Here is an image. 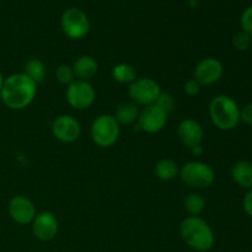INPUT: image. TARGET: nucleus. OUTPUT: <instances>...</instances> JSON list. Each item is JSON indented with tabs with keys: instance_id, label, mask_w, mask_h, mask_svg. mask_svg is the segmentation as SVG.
Segmentation results:
<instances>
[{
	"instance_id": "obj_1",
	"label": "nucleus",
	"mask_w": 252,
	"mask_h": 252,
	"mask_svg": "<svg viewBox=\"0 0 252 252\" xmlns=\"http://www.w3.org/2000/svg\"><path fill=\"white\" fill-rule=\"evenodd\" d=\"M37 94V84L25 73L11 74L4 79L0 97L10 110H24L32 103Z\"/></svg>"
},
{
	"instance_id": "obj_2",
	"label": "nucleus",
	"mask_w": 252,
	"mask_h": 252,
	"mask_svg": "<svg viewBox=\"0 0 252 252\" xmlns=\"http://www.w3.org/2000/svg\"><path fill=\"white\" fill-rule=\"evenodd\" d=\"M180 235L187 246L198 252L209 251L216 243L211 225L201 217H186L180 224Z\"/></svg>"
},
{
	"instance_id": "obj_3",
	"label": "nucleus",
	"mask_w": 252,
	"mask_h": 252,
	"mask_svg": "<svg viewBox=\"0 0 252 252\" xmlns=\"http://www.w3.org/2000/svg\"><path fill=\"white\" fill-rule=\"evenodd\" d=\"M212 123L220 130H231L240 122V108L228 95H218L209 103Z\"/></svg>"
},
{
	"instance_id": "obj_4",
	"label": "nucleus",
	"mask_w": 252,
	"mask_h": 252,
	"mask_svg": "<svg viewBox=\"0 0 252 252\" xmlns=\"http://www.w3.org/2000/svg\"><path fill=\"white\" fill-rule=\"evenodd\" d=\"M179 176L191 189H202L212 186L216 174L211 165L202 161H189L180 169Z\"/></svg>"
},
{
	"instance_id": "obj_5",
	"label": "nucleus",
	"mask_w": 252,
	"mask_h": 252,
	"mask_svg": "<svg viewBox=\"0 0 252 252\" xmlns=\"http://www.w3.org/2000/svg\"><path fill=\"white\" fill-rule=\"evenodd\" d=\"M121 126L112 115H101L91 126V138L101 148H110L118 140Z\"/></svg>"
},
{
	"instance_id": "obj_6",
	"label": "nucleus",
	"mask_w": 252,
	"mask_h": 252,
	"mask_svg": "<svg viewBox=\"0 0 252 252\" xmlns=\"http://www.w3.org/2000/svg\"><path fill=\"white\" fill-rule=\"evenodd\" d=\"M61 27L70 39H81L90 31V21L85 12L78 7H69L62 14Z\"/></svg>"
},
{
	"instance_id": "obj_7",
	"label": "nucleus",
	"mask_w": 252,
	"mask_h": 252,
	"mask_svg": "<svg viewBox=\"0 0 252 252\" xmlns=\"http://www.w3.org/2000/svg\"><path fill=\"white\" fill-rule=\"evenodd\" d=\"M160 94L161 88L152 78H137L128 88L130 102L144 107L157 102Z\"/></svg>"
},
{
	"instance_id": "obj_8",
	"label": "nucleus",
	"mask_w": 252,
	"mask_h": 252,
	"mask_svg": "<svg viewBox=\"0 0 252 252\" xmlns=\"http://www.w3.org/2000/svg\"><path fill=\"white\" fill-rule=\"evenodd\" d=\"M66 102L78 111L88 110L95 102L96 93L94 86L89 81L74 80L69 84L65 91Z\"/></svg>"
},
{
	"instance_id": "obj_9",
	"label": "nucleus",
	"mask_w": 252,
	"mask_h": 252,
	"mask_svg": "<svg viewBox=\"0 0 252 252\" xmlns=\"http://www.w3.org/2000/svg\"><path fill=\"white\" fill-rule=\"evenodd\" d=\"M167 122V113L158 105L145 106L139 111V117L137 121V129L143 130L149 134L160 132Z\"/></svg>"
},
{
	"instance_id": "obj_10",
	"label": "nucleus",
	"mask_w": 252,
	"mask_h": 252,
	"mask_svg": "<svg viewBox=\"0 0 252 252\" xmlns=\"http://www.w3.org/2000/svg\"><path fill=\"white\" fill-rule=\"evenodd\" d=\"M52 133L62 143H74L81 133L80 123L69 115H62L52 122Z\"/></svg>"
},
{
	"instance_id": "obj_11",
	"label": "nucleus",
	"mask_w": 252,
	"mask_h": 252,
	"mask_svg": "<svg viewBox=\"0 0 252 252\" xmlns=\"http://www.w3.org/2000/svg\"><path fill=\"white\" fill-rule=\"evenodd\" d=\"M223 64L217 58H204L199 62L193 70V79L202 86L213 85L223 76Z\"/></svg>"
},
{
	"instance_id": "obj_12",
	"label": "nucleus",
	"mask_w": 252,
	"mask_h": 252,
	"mask_svg": "<svg viewBox=\"0 0 252 252\" xmlns=\"http://www.w3.org/2000/svg\"><path fill=\"white\" fill-rule=\"evenodd\" d=\"M9 216L15 223L27 225L32 223L36 217V207L30 198L25 196H15L10 199L7 206Z\"/></svg>"
},
{
	"instance_id": "obj_13",
	"label": "nucleus",
	"mask_w": 252,
	"mask_h": 252,
	"mask_svg": "<svg viewBox=\"0 0 252 252\" xmlns=\"http://www.w3.org/2000/svg\"><path fill=\"white\" fill-rule=\"evenodd\" d=\"M58 219L51 212H41L36 214L32 221V233L41 241L53 240L58 234Z\"/></svg>"
},
{
	"instance_id": "obj_14",
	"label": "nucleus",
	"mask_w": 252,
	"mask_h": 252,
	"mask_svg": "<svg viewBox=\"0 0 252 252\" xmlns=\"http://www.w3.org/2000/svg\"><path fill=\"white\" fill-rule=\"evenodd\" d=\"M177 134H179L182 144L189 149L202 145L204 137L202 126L192 118H186L180 122L179 127H177Z\"/></svg>"
},
{
	"instance_id": "obj_15",
	"label": "nucleus",
	"mask_w": 252,
	"mask_h": 252,
	"mask_svg": "<svg viewBox=\"0 0 252 252\" xmlns=\"http://www.w3.org/2000/svg\"><path fill=\"white\" fill-rule=\"evenodd\" d=\"M76 80L89 81L96 75L98 70V63L91 56H81L75 61L71 66Z\"/></svg>"
},
{
	"instance_id": "obj_16",
	"label": "nucleus",
	"mask_w": 252,
	"mask_h": 252,
	"mask_svg": "<svg viewBox=\"0 0 252 252\" xmlns=\"http://www.w3.org/2000/svg\"><path fill=\"white\" fill-rule=\"evenodd\" d=\"M231 177L238 186L243 189H252V162L241 160L235 162L231 169Z\"/></svg>"
},
{
	"instance_id": "obj_17",
	"label": "nucleus",
	"mask_w": 252,
	"mask_h": 252,
	"mask_svg": "<svg viewBox=\"0 0 252 252\" xmlns=\"http://www.w3.org/2000/svg\"><path fill=\"white\" fill-rule=\"evenodd\" d=\"M113 117L116 118L120 126H129L138 121L139 110H138V106L135 103L123 102L118 106Z\"/></svg>"
},
{
	"instance_id": "obj_18",
	"label": "nucleus",
	"mask_w": 252,
	"mask_h": 252,
	"mask_svg": "<svg viewBox=\"0 0 252 252\" xmlns=\"http://www.w3.org/2000/svg\"><path fill=\"white\" fill-rule=\"evenodd\" d=\"M180 167L171 159H161L155 165V175L161 181H171L179 176Z\"/></svg>"
},
{
	"instance_id": "obj_19",
	"label": "nucleus",
	"mask_w": 252,
	"mask_h": 252,
	"mask_svg": "<svg viewBox=\"0 0 252 252\" xmlns=\"http://www.w3.org/2000/svg\"><path fill=\"white\" fill-rule=\"evenodd\" d=\"M112 78L120 84H132L137 79V70L128 63H120L112 68Z\"/></svg>"
},
{
	"instance_id": "obj_20",
	"label": "nucleus",
	"mask_w": 252,
	"mask_h": 252,
	"mask_svg": "<svg viewBox=\"0 0 252 252\" xmlns=\"http://www.w3.org/2000/svg\"><path fill=\"white\" fill-rule=\"evenodd\" d=\"M25 74L36 84L41 83L46 78V65L41 59L32 58L25 64Z\"/></svg>"
},
{
	"instance_id": "obj_21",
	"label": "nucleus",
	"mask_w": 252,
	"mask_h": 252,
	"mask_svg": "<svg viewBox=\"0 0 252 252\" xmlns=\"http://www.w3.org/2000/svg\"><path fill=\"white\" fill-rule=\"evenodd\" d=\"M184 206L189 216L199 217V214L206 208V199L203 198L202 194L197 193V192H192V193L186 196L184 201Z\"/></svg>"
},
{
	"instance_id": "obj_22",
	"label": "nucleus",
	"mask_w": 252,
	"mask_h": 252,
	"mask_svg": "<svg viewBox=\"0 0 252 252\" xmlns=\"http://www.w3.org/2000/svg\"><path fill=\"white\" fill-rule=\"evenodd\" d=\"M56 79L59 83L63 84V85H69V84H71L75 80L73 68L66 65V64H61V65L56 69Z\"/></svg>"
},
{
	"instance_id": "obj_23",
	"label": "nucleus",
	"mask_w": 252,
	"mask_h": 252,
	"mask_svg": "<svg viewBox=\"0 0 252 252\" xmlns=\"http://www.w3.org/2000/svg\"><path fill=\"white\" fill-rule=\"evenodd\" d=\"M155 105L159 106L161 110H164L165 112L169 115V113L171 112L175 107L174 96H172L170 93H166V91H161V94H160L159 97H158Z\"/></svg>"
},
{
	"instance_id": "obj_24",
	"label": "nucleus",
	"mask_w": 252,
	"mask_h": 252,
	"mask_svg": "<svg viewBox=\"0 0 252 252\" xmlns=\"http://www.w3.org/2000/svg\"><path fill=\"white\" fill-rule=\"evenodd\" d=\"M251 41H252L251 37L249 36L248 33H245L244 31L238 32V33L233 37L234 47H235V49H238V51H241V52L248 51V49L250 48Z\"/></svg>"
},
{
	"instance_id": "obj_25",
	"label": "nucleus",
	"mask_w": 252,
	"mask_h": 252,
	"mask_svg": "<svg viewBox=\"0 0 252 252\" xmlns=\"http://www.w3.org/2000/svg\"><path fill=\"white\" fill-rule=\"evenodd\" d=\"M240 25L241 30H243L245 33H248L252 38V6L248 7V9L243 12L240 19Z\"/></svg>"
},
{
	"instance_id": "obj_26",
	"label": "nucleus",
	"mask_w": 252,
	"mask_h": 252,
	"mask_svg": "<svg viewBox=\"0 0 252 252\" xmlns=\"http://www.w3.org/2000/svg\"><path fill=\"white\" fill-rule=\"evenodd\" d=\"M202 85L196 80V79H189L186 83L184 84V91L189 96H196L198 95L199 91H201Z\"/></svg>"
},
{
	"instance_id": "obj_27",
	"label": "nucleus",
	"mask_w": 252,
	"mask_h": 252,
	"mask_svg": "<svg viewBox=\"0 0 252 252\" xmlns=\"http://www.w3.org/2000/svg\"><path fill=\"white\" fill-rule=\"evenodd\" d=\"M240 121L245 125L252 126V103H248L240 110Z\"/></svg>"
},
{
	"instance_id": "obj_28",
	"label": "nucleus",
	"mask_w": 252,
	"mask_h": 252,
	"mask_svg": "<svg viewBox=\"0 0 252 252\" xmlns=\"http://www.w3.org/2000/svg\"><path fill=\"white\" fill-rule=\"evenodd\" d=\"M244 209H245L246 214L252 218V189H249L248 193L244 197Z\"/></svg>"
},
{
	"instance_id": "obj_29",
	"label": "nucleus",
	"mask_w": 252,
	"mask_h": 252,
	"mask_svg": "<svg viewBox=\"0 0 252 252\" xmlns=\"http://www.w3.org/2000/svg\"><path fill=\"white\" fill-rule=\"evenodd\" d=\"M191 153L194 155V157H201V155L203 154V148H202V145L194 147L191 149Z\"/></svg>"
},
{
	"instance_id": "obj_30",
	"label": "nucleus",
	"mask_w": 252,
	"mask_h": 252,
	"mask_svg": "<svg viewBox=\"0 0 252 252\" xmlns=\"http://www.w3.org/2000/svg\"><path fill=\"white\" fill-rule=\"evenodd\" d=\"M4 76H2V73L0 71V91H1V88H2V83H4Z\"/></svg>"
}]
</instances>
